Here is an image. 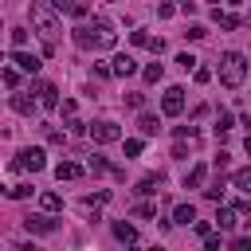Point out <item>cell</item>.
Instances as JSON below:
<instances>
[{
  "instance_id": "6da1fadb",
  "label": "cell",
  "mask_w": 251,
  "mask_h": 251,
  "mask_svg": "<svg viewBox=\"0 0 251 251\" xmlns=\"http://www.w3.org/2000/svg\"><path fill=\"white\" fill-rule=\"evenodd\" d=\"M27 20H31V27H35L39 39H43V55H55V31H59L55 16H51L43 4H31V8H27Z\"/></svg>"
},
{
  "instance_id": "7a4b0ae2",
  "label": "cell",
  "mask_w": 251,
  "mask_h": 251,
  "mask_svg": "<svg viewBox=\"0 0 251 251\" xmlns=\"http://www.w3.org/2000/svg\"><path fill=\"white\" fill-rule=\"evenodd\" d=\"M220 82L227 86V90H235V86H243V78H247V59L239 55V51H227V55H220Z\"/></svg>"
},
{
  "instance_id": "3957f363",
  "label": "cell",
  "mask_w": 251,
  "mask_h": 251,
  "mask_svg": "<svg viewBox=\"0 0 251 251\" xmlns=\"http://www.w3.org/2000/svg\"><path fill=\"white\" fill-rule=\"evenodd\" d=\"M86 133H90V137H94L98 145H110V141H122V129H118L114 122H94V126H90Z\"/></svg>"
},
{
  "instance_id": "277c9868",
  "label": "cell",
  "mask_w": 251,
  "mask_h": 251,
  "mask_svg": "<svg viewBox=\"0 0 251 251\" xmlns=\"http://www.w3.org/2000/svg\"><path fill=\"white\" fill-rule=\"evenodd\" d=\"M161 110H165V114H173V118H176V114H180V110H184V90H180V86H169V90H165V94H161Z\"/></svg>"
},
{
  "instance_id": "5b68a950",
  "label": "cell",
  "mask_w": 251,
  "mask_h": 251,
  "mask_svg": "<svg viewBox=\"0 0 251 251\" xmlns=\"http://www.w3.org/2000/svg\"><path fill=\"white\" fill-rule=\"evenodd\" d=\"M24 227L35 231V235H51V231H55V220H51V216H27Z\"/></svg>"
},
{
  "instance_id": "8992f818",
  "label": "cell",
  "mask_w": 251,
  "mask_h": 251,
  "mask_svg": "<svg viewBox=\"0 0 251 251\" xmlns=\"http://www.w3.org/2000/svg\"><path fill=\"white\" fill-rule=\"evenodd\" d=\"M20 165H24L27 173H39V169L47 165V161H43V149H24V153H20Z\"/></svg>"
},
{
  "instance_id": "52a82bcc",
  "label": "cell",
  "mask_w": 251,
  "mask_h": 251,
  "mask_svg": "<svg viewBox=\"0 0 251 251\" xmlns=\"http://www.w3.org/2000/svg\"><path fill=\"white\" fill-rule=\"evenodd\" d=\"M110 67H114V75H122V78L137 71V63H133V55H114V59H110Z\"/></svg>"
},
{
  "instance_id": "ba28073f",
  "label": "cell",
  "mask_w": 251,
  "mask_h": 251,
  "mask_svg": "<svg viewBox=\"0 0 251 251\" xmlns=\"http://www.w3.org/2000/svg\"><path fill=\"white\" fill-rule=\"evenodd\" d=\"M55 176H59V180H78V176H82V165H75V161H59V165H55Z\"/></svg>"
},
{
  "instance_id": "9c48e42d",
  "label": "cell",
  "mask_w": 251,
  "mask_h": 251,
  "mask_svg": "<svg viewBox=\"0 0 251 251\" xmlns=\"http://www.w3.org/2000/svg\"><path fill=\"white\" fill-rule=\"evenodd\" d=\"M12 63H20V71H27V75H35V71H39V59H35V55H27V51H12Z\"/></svg>"
},
{
  "instance_id": "30bf717a",
  "label": "cell",
  "mask_w": 251,
  "mask_h": 251,
  "mask_svg": "<svg viewBox=\"0 0 251 251\" xmlns=\"http://www.w3.org/2000/svg\"><path fill=\"white\" fill-rule=\"evenodd\" d=\"M216 224H220L224 231H231V227L239 224V208H220V212H216Z\"/></svg>"
},
{
  "instance_id": "8fae6325",
  "label": "cell",
  "mask_w": 251,
  "mask_h": 251,
  "mask_svg": "<svg viewBox=\"0 0 251 251\" xmlns=\"http://www.w3.org/2000/svg\"><path fill=\"white\" fill-rule=\"evenodd\" d=\"M94 27H75V43L82 47V51H90V47H98V35H90Z\"/></svg>"
},
{
  "instance_id": "7c38bea8",
  "label": "cell",
  "mask_w": 251,
  "mask_h": 251,
  "mask_svg": "<svg viewBox=\"0 0 251 251\" xmlns=\"http://www.w3.org/2000/svg\"><path fill=\"white\" fill-rule=\"evenodd\" d=\"M204 176H208V165H192V169H188V176H184V188H200V184H204Z\"/></svg>"
},
{
  "instance_id": "4fadbf2b",
  "label": "cell",
  "mask_w": 251,
  "mask_h": 251,
  "mask_svg": "<svg viewBox=\"0 0 251 251\" xmlns=\"http://www.w3.org/2000/svg\"><path fill=\"white\" fill-rule=\"evenodd\" d=\"M39 102H43L47 110H55V106H59V90H55L51 82H43V86H39Z\"/></svg>"
},
{
  "instance_id": "5bb4252c",
  "label": "cell",
  "mask_w": 251,
  "mask_h": 251,
  "mask_svg": "<svg viewBox=\"0 0 251 251\" xmlns=\"http://www.w3.org/2000/svg\"><path fill=\"white\" fill-rule=\"evenodd\" d=\"M173 220H176V224H196V208H192V204H176V208H173Z\"/></svg>"
},
{
  "instance_id": "9a60e30c",
  "label": "cell",
  "mask_w": 251,
  "mask_h": 251,
  "mask_svg": "<svg viewBox=\"0 0 251 251\" xmlns=\"http://www.w3.org/2000/svg\"><path fill=\"white\" fill-rule=\"evenodd\" d=\"M12 110H16V114H31V110H35V102H31L27 94H20V90H16V94H12Z\"/></svg>"
},
{
  "instance_id": "2e32d148",
  "label": "cell",
  "mask_w": 251,
  "mask_h": 251,
  "mask_svg": "<svg viewBox=\"0 0 251 251\" xmlns=\"http://www.w3.org/2000/svg\"><path fill=\"white\" fill-rule=\"evenodd\" d=\"M137 126H141V133H145V137H153V133L161 129V122H157V114H141V118H137Z\"/></svg>"
},
{
  "instance_id": "e0dca14e",
  "label": "cell",
  "mask_w": 251,
  "mask_h": 251,
  "mask_svg": "<svg viewBox=\"0 0 251 251\" xmlns=\"http://www.w3.org/2000/svg\"><path fill=\"white\" fill-rule=\"evenodd\" d=\"M157 184H161V176H157V173H149V176H141V180H137V192H141V196H149V192H157Z\"/></svg>"
},
{
  "instance_id": "ac0fdd59",
  "label": "cell",
  "mask_w": 251,
  "mask_h": 251,
  "mask_svg": "<svg viewBox=\"0 0 251 251\" xmlns=\"http://www.w3.org/2000/svg\"><path fill=\"white\" fill-rule=\"evenodd\" d=\"M114 235H118L122 243H137V231H133V224H114Z\"/></svg>"
},
{
  "instance_id": "d6986e66",
  "label": "cell",
  "mask_w": 251,
  "mask_h": 251,
  "mask_svg": "<svg viewBox=\"0 0 251 251\" xmlns=\"http://www.w3.org/2000/svg\"><path fill=\"white\" fill-rule=\"evenodd\" d=\"M212 20H216L220 27H239V16H231V12H220V8L212 12Z\"/></svg>"
},
{
  "instance_id": "ffe728a7",
  "label": "cell",
  "mask_w": 251,
  "mask_h": 251,
  "mask_svg": "<svg viewBox=\"0 0 251 251\" xmlns=\"http://www.w3.org/2000/svg\"><path fill=\"white\" fill-rule=\"evenodd\" d=\"M39 204H43L47 212H59V208H63V196H59V192H43V196H39Z\"/></svg>"
},
{
  "instance_id": "44dd1931",
  "label": "cell",
  "mask_w": 251,
  "mask_h": 251,
  "mask_svg": "<svg viewBox=\"0 0 251 251\" xmlns=\"http://www.w3.org/2000/svg\"><path fill=\"white\" fill-rule=\"evenodd\" d=\"M231 180H235V188H239V192H247V196H251V169H239Z\"/></svg>"
},
{
  "instance_id": "7402d4cb",
  "label": "cell",
  "mask_w": 251,
  "mask_h": 251,
  "mask_svg": "<svg viewBox=\"0 0 251 251\" xmlns=\"http://www.w3.org/2000/svg\"><path fill=\"white\" fill-rule=\"evenodd\" d=\"M8 196H12V200H27V196H31V184H12Z\"/></svg>"
},
{
  "instance_id": "603a6c76",
  "label": "cell",
  "mask_w": 251,
  "mask_h": 251,
  "mask_svg": "<svg viewBox=\"0 0 251 251\" xmlns=\"http://www.w3.org/2000/svg\"><path fill=\"white\" fill-rule=\"evenodd\" d=\"M161 75H165L161 63H149V67H145V82H161Z\"/></svg>"
},
{
  "instance_id": "cb8c5ba5",
  "label": "cell",
  "mask_w": 251,
  "mask_h": 251,
  "mask_svg": "<svg viewBox=\"0 0 251 251\" xmlns=\"http://www.w3.org/2000/svg\"><path fill=\"white\" fill-rule=\"evenodd\" d=\"M231 126H235V118H231V114H220V118H216V133H227Z\"/></svg>"
},
{
  "instance_id": "d4e9b609",
  "label": "cell",
  "mask_w": 251,
  "mask_h": 251,
  "mask_svg": "<svg viewBox=\"0 0 251 251\" xmlns=\"http://www.w3.org/2000/svg\"><path fill=\"white\" fill-rule=\"evenodd\" d=\"M43 133H47V141H51V145H63V141H67V137H63V129H55V126H43Z\"/></svg>"
},
{
  "instance_id": "484cf974",
  "label": "cell",
  "mask_w": 251,
  "mask_h": 251,
  "mask_svg": "<svg viewBox=\"0 0 251 251\" xmlns=\"http://www.w3.org/2000/svg\"><path fill=\"white\" fill-rule=\"evenodd\" d=\"M184 35H188V39H204V35H208V27H204V24H188V31H184Z\"/></svg>"
},
{
  "instance_id": "4316f807",
  "label": "cell",
  "mask_w": 251,
  "mask_h": 251,
  "mask_svg": "<svg viewBox=\"0 0 251 251\" xmlns=\"http://www.w3.org/2000/svg\"><path fill=\"white\" fill-rule=\"evenodd\" d=\"M86 169H90V173H106V169H110V165H106V161H102V157H98V153H94V157H90V161H86Z\"/></svg>"
},
{
  "instance_id": "83f0119b",
  "label": "cell",
  "mask_w": 251,
  "mask_h": 251,
  "mask_svg": "<svg viewBox=\"0 0 251 251\" xmlns=\"http://www.w3.org/2000/svg\"><path fill=\"white\" fill-rule=\"evenodd\" d=\"M176 63H180V67H184V71H196V63H200V59H192V55H188V51H184V55H176Z\"/></svg>"
},
{
  "instance_id": "f1b7e54d",
  "label": "cell",
  "mask_w": 251,
  "mask_h": 251,
  "mask_svg": "<svg viewBox=\"0 0 251 251\" xmlns=\"http://www.w3.org/2000/svg\"><path fill=\"white\" fill-rule=\"evenodd\" d=\"M133 216H141V220H149V216H157V208H153V204H137V208H133Z\"/></svg>"
},
{
  "instance_id": "f546056e",
  "label": "cell",
  "mask_w": 251,
  "mask_h": 251,
  "mask_svg": "<svg viewBox=\"0 0 251 251\" xmlns=\"http://www.w3.org/2000/svg\"><path fill=\"white\" fill-rule=\"evenodd\" d=\"M51 4H55L59 12H71V16H75V8H78V0H51Z\"/></svg>"
},
{
  "instance_id": "4dcf8cb0",
  "label": "cell",
  "mask_w": 251,
  "mask_h": 251,
  "mask_svg": "<svg viewBox=\"0 0 251 251\" xmlns=\"http://www.w3.org/2000/svg\"><path fill=\"white\" fill-rule=\"evenodd\" d=\"M27 43V31H20V27H12V47H24Z\"/></svg>"
},
{
  "instance_id": "1f68e13d",
  "label": "cell",
  "mask_w": 251,
  "mask_h": 251,
  "mask_svg": "<svg viewBox=\"0 0 251 251\" xmlns=\"http://www.w3.org/2000/svg\"><path fill=\"white\" fill-rule=\"evenodd\" d=\"M126 106H133V110H141V106H145V94H126Z\"/></svg>"
},
{
  "instance_id": "d6a6232c",
  "label": "cell",
  "mask_w": 251,
  "mask_h": 251,
  "mask_svg": "<svg viewBox=\"0 0 251 251\" xmlns=\"http://www.w3.org/2000/svg\"><path fill=\"white\" fill-rule=\"evenodd\" d=\"M192 227H196V235H200V239H204V235H212V224H208V220H196Z\"/></svg>"
},
{
  "instance_id": "836d02e7",
  "label": "cell",
  "mask_w": 251,
  "mask_h": 251,
  "mask_svg": "<svg viewBox=\"0 0 251 251\" xmlns=\"http://www.w3.org/2000/svg\"><path fill=\"white\" fill-rule=\"evenodd\" d=\"M220 243H224V239H220L216 231H212V235H204V247H208V251H220Z\"/></svg>"
},
{
  "instance_id": "e575fe53",
  "label": "cell",
  "mask_w": 251,
  "mask_h": 251,
  "mask_svg": "<svg viewBox=\"0 0 251 251\" xmlns=\"http://www.w3.org/2000/svg\"><path fill=\"white\" fill-rule=\"evenodd\" d=\"M231 247H235V251H251V235H239V239H231Z\"/></svg>"
},
{
  "instance_id": "d590c367",
  "label": "cell",
  "mask_w": 251,
  "mask_h": 251,
  "mask_svg": "<svg viewBox=\"0 0 251 251\" xmlns=\"http://www.w3.org/2000/svg\"><path fill=\"white\" fill-rule=\"evenodd\" d=\"M129 39H133V43H137V47H149V39H153V35H145V31H133V35H129Z\"/></svg>"
},
{
  "instance_id": "8d00e7d4",
  "label": "cell",
  "mask_w": 251,
  "mask_h": 251,
  "mask_svg": "<svg viewBox=\"0 0 251 251\" xmlns=\"http://www.w3.org/2000/svg\"><path fill=\"white\" fill-rule=\"evenodd\" d=\"M192 78H196V82H208V78H212V71H208V67H196V71H192Z\"/></svg>"
},
{
  "instance_id": "74e56055",
  "label": "cell",
  "mask_w": 251,
  "mask_h": 251,
  "mask_svg": "<svg viewBox=\"0 0 251 251\" xmlns=\"http://www.w3.org/2000/svg\"><path fill=\"white\" fill-rule=\"evenodd\" d=\"M4 86H12V90H16V86H20V75H16V71H4Z\"/></svg>"
},
{
  "instance_id": "f35d334b",
  "label": "cell",
  "mask_w": 251,
  "mask_h": 251,
  "mask_svg": "<svg viewBox=\"0 0 251 251\" xmlns=\"http://www.w3.org/2000/svg\"><path fill=\"white\" fill-rule=\"evenodd\" d=\"M126 153H129V157H137V153H141V141H137V137H129V141H126Z\"/></svg>"
},
{
  "instance_id": "ab89813d",
  "label": "cell",
  "mask_w": 251,
  "mask_h": 251,
  "mask_svg": "<svg viewBox=\"0 0 251 251\" xmlns=\"http://www.w3.org/2000/svg\"><path fill=\"white\" fill-rule=\"evenodd\" d=\"M173 12H176V8H173V4H157V16H161V20H169V16H173Z\"/></svg>"
},
{
  "instance_id": "60d3db41",
  "label": "cell",
  "mask_w": 251,
  "mask_h": 251,
  "mask_svg": "<svg viewBox=\"0 0 251 251\" xmlns=\"http://www.w3.org/2000/svg\"><path fill=\"white\" fill-rule=\"evenodd\" d=\"M180 8L184 12H196V0H180Z\"/></svg>"
},
{
  "instance_id": "b9f144b4",
  "label": "cell",
  "mask_w": 251,
  "mask_h": 251,
  "mask_svg": "<svg viewBox=\"0 0 251 251\" xmlns=\"http://www.w3.org/2000/svg\"><path fill=\"white\" fill-rule=\"evenodd\" d=\"M247 153H251V137H247Z\"/></svg>"
}]
</instances>
